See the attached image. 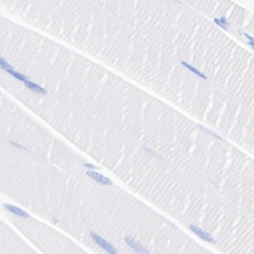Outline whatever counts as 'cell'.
<instances>
[{
    "label": "cell",
    "instance_id": "4",
    "mask_svg": "<svg viewBox=\"0 0 254 254\" xmlns=\"http://www.w3.org/2000/svg\"><path fill=\"white\" fill-rule=\"evenodd\" d=\"M189 229H191L192 232L195 234V235H198L200 238H202L203 240L205 241H207V242H211V243H215L216 242V240L213 239V237H211L208 233H206L205 231H203L202 229H200V227H195V225H193V224H190L189 225Z\"/></svg>",
    "mask_w": 254,
    "mask_h": 254
},
{
    "label": "cell",
    "instance_id": "7",
    "mask_svg": "<svg viewBox=\"0 0 254 254\" xmlns=\"http://www.w3.org/2000/svg\"><path fill=\"white\" fill-rule=\"evenodd\" d=\"M8 73H10V74H11L12 76H14L15 78H17L18 80H22V81H24V82H26L27 80H29L26 76L22 75L20 73H18V72H15V71L13 69V68H12V69H10V71H8Z\"/></svg>",
    "mask_w": 254,
    "mask_h": 254
},
{
    "label": "cell",
    "instance_id": "2",
    "mask_svg": "<svg viewBox=\"0 0 254 254\" xmlns=\"http://www.w3.org/2000/svg\"><path fill=\"white\" fill-rule=\"evenodd\" d=\"M87 175L88 176H90V177L95 180V182H97V183L104 185V186H112V185H113V183H112V180L110 179V178H108L107 176H104V175H101V173L96 172L95 170L88 171Z\"/></svg>",
    "mask_w": 254,
    "mask_h": 254
},
{
    "label": "cell",
    "instance_id": "8",
    "mask_svg": "<svg viewBox=\"0 0 254 254\" xmlns=\"http://www.w3.org/2000/svg\"><path fill=\"white\" fill-rule=\"evenodd\" d=\"M0 68H2V69H4L6 72H8V71H10V69H12L13 67H12L3 58L0 57Z\"/></svg>",
    "mask_w": 254,
    "mask_h": 254
},
{
    "label": "cell",
    "instance_id": "9",
    "mask_svg": "<svg viewBox=\"0 0 254 254\" xmlns=\"http://www.w3.org/2000/svg\"><path fill=\"white\" fill-rule=\"evenodd\" d=\"M85 167L88 168V169H92V170L97 169V168H96L95 166H94V164H85Z\"/></svg>",
    "mask_w": 254,
    "mask_h": 254
},
{
    "label": "cell",
    "instance_id": "5",
    "mask_svg": "<svg viewBox=\"0 0 254 254\" xmlns=\"http://www.w3.org/2000/svg\"><path fill=\"white\" fill-rule=\"evenodd\" d=\"M4 208L8 209L9 211H11V213H15V215H17V216H19V217H22V218H29V215H28L25 211H22V209H20L19 207H17V206H14V205H11V204H4Z\"/></svg>",
    "mask_w": 254,
    "mask_h": 254
},
{
    "label": "cell",
    "instance_id": "3",
    "mask_svg": "<svg viewBox=\"0 0 254 254\" xmlns=\"http://www.w3.org/2000/svg\"><path fill=\"white\" fill-rule=\"evenodd\" d=\"M125 242L127 243V245H128V246L130 247L132 250H135L137 253H139V254H150L145 247H143L141 243L138 242V241H137L136 239H134L132 237H126L125 238Z\"/></svg>",
    "mask_w": 254,
    "mask_h": 254
},
{
    "label": "cell",
    "instance_id": "6",
    "mask_svg": "<svg viewBox=\"0 0 254 254\" xmlns=\"http://www.w3.org/2000/svg\"><path fill=\"white\" fill-rule=\"evenodd\" d=\"M25 85L27 88H29L31 91H33V92H35V93H40V94H46V90L45 89H43L42 87H40L38 85H35L34 82L30 81V80H27V81L25 82Z\"/></svg>",
    "mask_w": 254,
    "mask_h": 254
},
{
    "label": "cell",
    "instance_id": "1",
    "mask_svg": "<svg viewBox=\"0 0 254 254\" xmlns=\"http://www.w3.org/2000/svg\"><path fill=\"white\" fill-rule=\"evenodd\" d=\"M91 237H92V239L95 241V243H97V245H98V246L101 247V249H104L107 253H109V254H119L118 251H117V249L112 246V245H110V243L108 242L107 240H105L103 237H101L98 234H96V233L92 232V233H91Z\"/></svg>",
    "mask_w": 254,
    "mask_h": 254
}]
</instances>
